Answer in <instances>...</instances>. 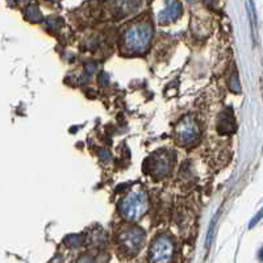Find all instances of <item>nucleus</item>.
<instances>
[{
    "label": "nucleus",
    "mask_w": 263,
    "mask_h": 263,
    "mask_svg": "<svg viewBox=\"0 0 263 263\" xmlns=\"http://www.w3.org/2000/svg\"><path fill=\"white\" fill-rule=\"evenodd\" d=\"M86 70H87V72L91 75L93 71H95V65H93V63H87Z\"/></svg>",
    "instance_id": "dca6fc26"
},
{
    "label": "nucleus",
    "mask_w": 263,
    "mask_h": 263,
    "mask_svg": "<svg viewBox=\"0 0 263 263\" xmlns=\"http://www.w3.org/2000/svg\"><path fill=\"white\" fill-rule=\"evenodd\" d=\"M152 36L153 28L149 23H144V21L133 23L123 33L121 48L124 51L130 54L142 53L149 48Z\"/></svg>",
    "instance_id": "f257e3e1"
},
{
    "label": "nucleus",
    "mask_w": 263,
    "mask_h": 263,
    "mask_svg": "<svg viewBox=\"0 0 263 263\" xmlns=\"http://www.w3.org/2000/svg\"><path fill=\"white\" fill-rule=\"evenodd\" d=\"M147 196L144 191H133L126 195L120 203V213L128 221H136L146 213Z\"/></svg>",
    "instance_id": "f03ea898"
},
{
    "label": "nucleus",
    "mask_w": 263,
    "mask_h": 263,
    "mask_svg": "<svg viewBox=\"0 0 263 263\" xmlns=\"http://www.w3.org/2000/svg\"><path fill=\"white\" fill-rule=\"evenodd\" d=\"M171 167H173V158H171L170 153L167 152H158L147 161L145 162V168L146 173L150 174L152 177L161 179V178L167 177L170 174Z\"/></svg>",
    "instance_id": "20e7f679"
},
{
    "label": "nucleus",
    "mask_w": 263,
    "mask_h": 263,
    "mask_svg": "<svg viewBox=\"0 0 263 263\" xmlns=\"http://www.w3.org/2000/svg\"><path fill=\"white\" fill-rule=\"evenodd\" d=\"M180 15H182V4L178 3V2H170L159 12L158 20L161 24H170L177 18H179Z\"/></svg>",
    "instance_id": "0eeeda50"
},
{
    "label": "nucleus",
    "mask_w": 263,
    "mask_h": 263,
    "mask_svg": "<svg viewBox=\"0 0 263 263\" xmlns=\"http://www.w3.org/2000/svg\"><path fill=\"white\" fill-rule=\"evenodd\" d=\"M77 263H93V258L91 255H82Z\"/></svg>",
    "instance_id": "2eb2a0df"
},
{
    "label": "nucleus",
    "mask_w": 263,
    "mask_h": 263,
    "mask_svg": "<svg viewBox=\"0 0 263 263\" xmlns=\"http://www.w3.org/2000/svg\"><path fill=\"white\" fill-rule=\"evenodd\" d=\"M25 16H27L28 20H30L32 23H40L42 20V15L39 11V8L34 6H29L25 9Z\"/></svg>",
    "instance_id": "1a4fd4ad"
},
{
    "label": "nucleus",
    "mask_w": 263,
    "mask_h": 263,
    "mask_svg": "<svg viewBox=\"0 0 263 263\" xmlns=\"http://www.w3.org/2000/svg\"><path fill=\"white\" fill-rule=\"evenodd\" d=\"M262 217H263V208L259 211V212L257 213V215L254 216V217H253V220H251V222H250V225H249V228H253L255 224H258V222H259V220Z\"/></svg>",
    "instance_id": "ddd939ff"
},
{
    "label": "nucleus",
    "mask_w": 263,
    "mask_h": 263,
    "mask_svg": "<svg viewBox=\"0 0 263 263\" xmlns=\"http://www.w3.org/2000/svg\"><path fill=\"white\" fill-rule=\"evenodd\" d=\"M145 242V233L138 228H126L119 234V243L126 254H137Z\"/></svg>",
    "instance_id": "39448f33"
},
{
    "label": "nucleus",
    "mask_w": 263,
    "mask_h": 263,
    "mask_svg": "<svg viewBox=\"0 0 263 263\" xmlns=\"http://www.w3.org/2000/svg\"><path fill=\"white\" fill-rule=\"evenodd\" d=\"M217 130L221 135H229V133H233L236 130V121H234L233 114H232L230 108H228L227 111L220 116L217 124Z\"/></svg>",
    "instance_id": "6e6552de"
},
{
    "label": "nucleus",
    "mask_w": 263,
    "mask_h": 263,
    "mask_svg": "<svg viewBox=\"0 0 263 263\" xmlns=\"http://www.w3.org/2000/svg\"><path fill=\"white\" fill-rule=\"evenodd\" d=\"M178 142L184 146H192L200 138V128L197 125L196 120L191 116H187L178 124L177 126Z\"/></svg>",
    "instance_id": "423d86ee"
},
{
    "label": "nucleus",
    "mask_w": 263,
    "mask_h": 263,
    "mask_svg": "<svg viewBox=\"0 0 263 263\" xmlns=\"http://www.w3.org/2000/svg\"><path fill=\"white\" fill-rule=\"evenodd\" d=\"M230 90L233 91V92H236V93L241 92V86H239L238 77H237L236 74H234L233 77H232V79H230Z\"/></svg>",
    "instance_id": "9b49d317"
},
{
    "label": "nucleus",
    "mask_w": 263,
    "mask_h": 263,
    "mask_svg": "<svg viewBox=\"0 0 263 263\" xmlns=\"http://www.w3.org/2000/svg\"><path fill=\"white\" fill-rule=\"evenodd\" d=\"M99 82H100L102 86H107V84L109 83V77H108L107 72H102V74H100V77H99Z\"/></svg>",
    "instance_id": "4468645a"
},
{
    "label": "nucleus",
    "mask_w": 263,
    "mask_h": 263,
    "mask_svg": "<svg viewBox=\"0 0 263 263\" xmlns=\"http://www.w3.org/2000/svg\"><path fill=\"white\" fill-rule=\"evenodd\" d=\"M65 243L67 246H70V248H77V246H79L82 243V236L81 234H71V236H67L65 239Z\"/></svg>",
    "instance_id": "9d476101"
},
{
    "label": "nucleus",
    "mask_w": 263,
    "mask_h": 263,
    "mask_svg": "<svg viewBox=\"0 0 263 263\" xmlns=\"http://www.w3.org/2000/svg\"><path fill=\"white\" fill-rule=\"evenodd\" d=\"M99 156H100V159H102L104 163H108V162L111 161V153L108 152V150H100V152H99Z\"/></svg>",
    "instance_id": "f8f14e48"
},
{
    "label": "nucleus",
    "mask_w": 263,
    "mask_h": 263,
    "mask_svg": "<svg viewBox=\"0 0 263 263\" xmlns=\"http://www.w3.org/2000/svg\"><path fill=\"white\" fill-rule=\"evenodd\" d=\"M174 255V242L168 236L157 237L149 250V259L152 263H170Z\"/></svg>",
    "instance_id": "7ed1b4c3"
}]
</instances>
